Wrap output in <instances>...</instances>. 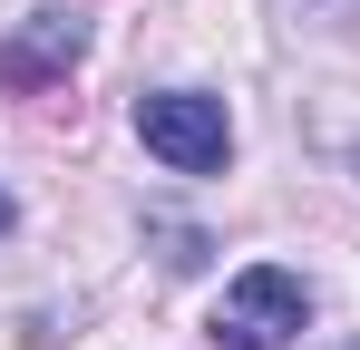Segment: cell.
<instances>
[{"instance_id": "6da1fadb", "label": "cell", "mask_w": 360, "mask_h": 350, "mask_svg": "<svg viewBox=\"0 0 360 350\" xmlns=\"http://www.w3.org/2000/svg\"><path fill=\"white\" fill-rule=\"evenodd\" d=\"M136 136H146V156H166L176 175H214L234 156L224 98H205V88H156V98H136Z\"/></svg>"}, {"instance_id": "277c9868", "label": "cell", "mask_w": 360, "mask_h": 350, "mask_svg": "<svg viewBox=\"0 0 360 350\" xmlns=\"http://www.w3.org/2000/svg\"><path fill=\"white\" fill-rule=\"evenodd\" d=\"M0 233H10V195H0Z\"/></svg>"}, {"instance_id": "7a4b0ae2", "label": "cell", "mask_w": 360, "mask_h": 350, "mask_svg": "<svg viewBox=\"0 0 360 350\" xmlns=\"http://www.w3.org/2000/svg\"><path fill=\"white\" fill-rule=\"evenodd\" d=\"M302 321H311V292H302V273H283V263L234 273V292L214 302V341L224 350H283Z\"/></svg>"}, {"instance_id": "3957f363", "label": "cell", "mask_w": 360, "mask_h": 350, "mask_svg": "<svg viewBox=\"0 0 360 350\" xmlns=\"http://www.w3.org/2000/svg\"><path fill=\"white\" fill-rule=\"evenodd\" d=\"M78 49H88V20H78V10H39L30 39L0 49V88H39V78H59Z\"/></svg>"}]
</instances>
